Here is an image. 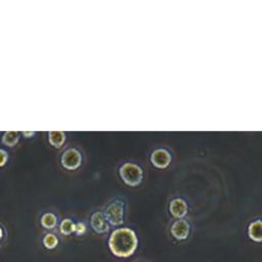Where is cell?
<instances>
[{
	"instance_id": "2",
	"label": "cell",
	"mask_w": 262,
	"mask_h": 262,
	"mask_svg": "<svg viewBox=\"0 0 262 262\" xmlns=\"http://www.w3.org/2000/svg\"><path fill=\"white\" fill-rule=\"evenodd\" d=\"M124 209L125 205L119 199L114 200L106 206L103 214L110 225L119 226L124 223Z\"/></svg>"
},
{
	"instance_id": "15",
	"label": "cell",
	"mask_w": 262,
	"mask_h": 262,
	"mask_svg": "<svg viewBox=\"0 0 262 262\" xmlns=\"http://www.w3.org/2000/svg\"><path fill=\"white\" fill-rule=\"evenodd\" d=\"M87 228H86V224L84 222H77L76 226H75V234L76 235H83L86 232Z\"/></svg>"
},
{
	"instance_id": "13",
	"label": "cell",
	"mask_w": 262,
	"mask_h": 262,
	"mask_svg": "<svg viewBox=\"0 0 262 262\" xmlns=\"http://www.w3.org/2000/svg\"><path fill=\"white\" fill-rule=\"evenodd\" d=\"M48 140L54 147H60L66 141V134L62 131H50L48 133Z\"/></svg>"
},
{
	"instance_id": "12",
	"label": "cell",
	"mask_w": 262,
	"mask_h": 262,
	"mask_svg": "<svg viewBox=\"0 0 262 262\" xmlns=\"http://www.w3.org/2000/svg\"><path fill=\"white\" fill-rule=\"evenodd\" d=\"M75 226L76 223L71 218H64L62 219L58 224V230L62 235H71L72 233H75Z\"/></svg>"
},
{
	"instance_id": "9",
	"label": "cell",
	"mask_w": 262,
	"mask_h": 262,
	"mask_svg": "<svg viewBox=\"0 0 262 262\" xmlns=\"http://www.w3.org/2000/svg\"><path fill=\"white\" fill-rule=\"evenodd\" d=\"M248 236L254 243H262V220L257 219L249 224Z\"/></svg>"
},
{
	"instance_id": "19",
	"label": "cell",
	"mask_w": 262,
	"mask_h": 262,
	"mask_svg": "<svg viewBox=\"0 0 262 262\" xmlns=\"http://www.w3.org/2000/svg\"><path fill=\"white\" fill-rule=\"evenodd\" d=\"M141 262H143V261H141Z\"/></svg>"
},
{
	"instance_id": "17",
	"label": "cell",
	"mask_w": 262,
	"mask_h": 262,
	"mask_svg": "<svg viewBox=\"0 0 262 262\" xmlns=\"http://www.w3.org/2000/svg\"><path fill=\"white\" fill-rule=\"evenodd\" d=\"M8 160V155L4 149L0 148V167H3Z\"/></svg>"
},
{
	"instance_id": "4",
	"label": "cell",
	"mask_w": 262,
	"mask_h": 262,
	"mask_svg": "<svg viewBox=\"0 0 262 262\" xmlns=\"http://www.w3.org/2000/svg\"><path fill=\"white\" fill-rule=\"evenodd\" d=\"M61 165L68 170H75L80 167L82 162V156L76 148H69L64 150L60 159Z\"/></svg>"
},
{
	"instance_id": "3",
	"label": "cell",
	"mask_w": 262,
	"mask_h": 262,
	"mask_svg": "<svg viewBox=\"0 0 262 262\" xmlns=\"http://www.w3.org/2000/svg\"><path fill=\"white\" fill-rule=\"evenodd\" d=\"M120 176L126 184L136 186L142 180V170L135 164L126 163L120 168Z\"/></svg>"
},
{
	"instance_id": "18",
	"label": "cell",
	"mask_w": 262,
	"mask_h": 262,
	"mask_svg": "<svg viewBox=\"0 0 262 262\" xmlns=\"http://www.w3.org/2000/svg\"><path fill=\"white\" fill-rule=\"evenodd\" d=\"M34 134H35V132H33V131H30V132L25 131V132H23V135H24L25 137H30V136H33Z\"/></svg>"
},
{
	"instance_id": "14",
	"label": "cell",
	"mask_w": 262,
	"mask_h": 262,
	"mask_svg": "<svg viewBox=\"0 0 262 262\" xmlns=\"http://www.w3.org/2000/svg\"><path fill=\"white\" fill-rule=\"evenodd\" d=\"M19 135L20 134L17 131H7L2 136V142L7 146H13L17 143Z\"/></svg>"
},
{
	"instance_id": "1",
	"label": "cell",
	"mask_w": 262,
	"mask_h": 262,
	"mask_svg": "<svg viewBox=\"0 0 262 262\" xmlns=\"http://www.w3.org/2000/svg\"><path fill=\"white\" fill-rule=\"evenodd\" d=\"M111 253L117 258H129L138 248V237L129 227H119L113 230L107 239Z\"/></svg>"
},
{
	"instance_id": "11",
	"label": "cell",
	"mask_w": 262,
	"mask_h": 262,
	"mask_svg": "<svg viewBox=\"0 0 262 262\" xmlns=\"http://www.w3.org/2000/svg\"><path fill=\"white\" fill-rule=\"evenodd\" d=\"M59 237L55 232H46L42 237V245L47 250H54L59 245Z\"/></svg>"
},
{
	"instance_id": "10",
	"label": "cell",
	"mask_w": 262,
	"mask_h": 262,
	"mask_svg": "<svg viewBox=\"0 0 262 262\" xmlns=\"http://www.w3.org/2000/svg\"><path fill=\"white\" fill-rule=\"evenodd\" d=\"M40 223H41V226L45 229H48V230L55 229L59 224L58 216L55 215L54 213L46 212L41 216Z\"/></svg>"
},
{
	"instance_id": "6",
	"label": "cell",
	"mask_w": 262,
	"mask_h": 262,
	"mask_svg": "<svg viewBox=\"0 0 262 262\" xmlns=\"http://www.w3.org/2000/svg\"><path fill=\"white\" fill-rule=\"evenodd\" d=\"M90 226L94 232L98 234H103L108 232L110 224L101 211H95L90 216Z\"/></svg>"
},
{
	"instance_id": "5",
	"label": "cell",
	"mask_w": 262,
	"mask_h": 262,
	"mask_svg": "<svg viewBox=\"0 0 262 262\" xmlns=\"http://www.w3.org/2000/svg\"><path fill=\"white\" fill-rule=\"evenodd\" d=\"M171 235L177 241H185L190 234V224L187 220L181 218L174 221L170 227Z\"/></svg>"
},
{
	"instance_id": "8",
	"label": "cell",
	"mask_w": 262,
	"mask_h": 262,
	"mask_svg": "<svg viewBox=\"0 0 262 262\" xmlns=\"http://www.w3.org/2000/svg\"><path fill=\"white\" fill-rule=\"evenodd\" d=\"M169 210L170 213L172 214L173 217L181 219L183 218L186 213H187V205L186 203L181 200V199H174L173 201H171L170 206H169Z\"/></svg>"
},
{
	"instance_id": "16",
	"label": "cell",
	"mask_w": 262,
	"mask_h": 262,
	"mask_svg": "<svg viewBox=\"0 0 262 262\" xmlns=\"http://www.w3.org/2000/svg\"><path fill=\"white\" fill-rule=\"evenodd\" d=\"M6 239H7V230L5 226L0 222V248L3 247Z\"/></svg>"
},
{
	"instance_id": "7",
	"label": "cell",
	"mask_w": 262,
	"mask_h": 262,
	"mask_svg": "<svg viewBox=\"0 0 262 262\" xmlns=\"http://www.w3.org/2000/svg\"><path fill=\"white\" fill-rule=\"evenodd\" d=\"M150 161L158 168H166L171 162V155L166 149H156L151 154Z\"/></svg>"
}]
</instances>
